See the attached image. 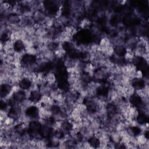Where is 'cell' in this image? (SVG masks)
<instances>
[{"label": "cell", "mask_w": 149, "mask_h": 149, "mask_svg": "<svg viewBox=\"0 0 149 149\" xmlns=\"http://www.w3.org/2000/svg\"><path fill=\"white\" fill-rule=\"evenodd\" d=\"M30 94L29 97V99L32 101L34 104L40 101L42 94L40 92L39 90H30Z\"/></svg>", "instance_id": "obj_2"}, {"label": "cell", "mask_w": 149, "mask_h": 149, "mask_svg": "<svg viewBox=\"0 0 149 149\" xmlns=\"http://www.w3.org/2000/svg\"><path fill=\"white\" fill-rule=\"evenodd\" d=\"M12 97L15 100V101L19 104H20L24 100H26L27 98L26 91L24 90H22L21 89L19 90V91L13 93Z\"/></svg>", "instance_id": "obj_3"}, {"label": "cell", "mask_w": 149, "mask_h": 149, "mask_svg": "<svg viewBox=\"0 0 149 149\" xmlns=\"http://www.w3.org/2000/svg\"><path fill=\"white\" fill-rule=\"evenodd\" d=\"M126 51V47L123 45H116L113 46V54L119 56H123Z\"/></svg>", "instance_id": "obj_4"}, {"label": "cell", "mask_w": 149, "mask_h": 149, "mask_svg": "<svg viewBox=\"0 0 149 149\" xmlns=\"http://www.w3.org/2000/svg\"><path fill=\"white\" fill-rule=\"evenodd\" d=\"M87 141L90 146L92 147V148H98L100 146V140L94 135L88 138L87 139Z\"/></svg>", "instance_id": "obj_5"}, {"label": "cell", "mask_w": 149, "mask_h": 149, "mask_svg": "<svg viewBox=\"0 0 149 149\" xmlns=\"http://www.w3.org/2000/svg\"><path fill=\"white\" fill-rule=\"evenodd\" d=\"M32 83V81L29 79L27 77H23L19 81L18 85L21 90L27 91L30 90Z\"/></svg>", "instance_id": "obj_1"}]
</instances>
